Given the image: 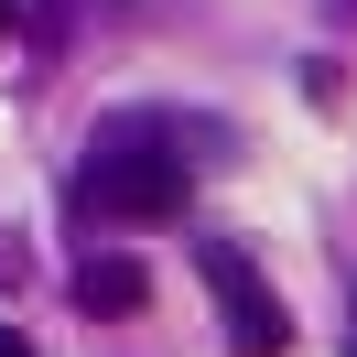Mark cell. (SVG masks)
<instances>
[{"label": "cell", "instance_id": "8992f818", "mask_svg": "<svg viewBox=\"0 0 357 357\" xmlns=\"http://www.w3.org/2000/svg\"><path fill=\"white\" fill-rule=\"evenodd\" d=\"M0 22H11V0H0Z\"/></svg>", "mask_w": 357, "mask_h": 357}, {"label": "cell", "instance_id": "6da1fadb", "mask_svg": "<svg viewBox=\"0 0 357 357\" xmlns=\"http://www.w3.org/2000/svg\"><path fill=\"white\" fill-rule=\"evenodd\" d=\"M184 195H195V174H184V152L162 130H109L87 162H76V217H119V227H174Z\"/></svg>", "mask_w": 357, "mask_h": 357}, {"label": "cell", "instance_id": "5b68a950", "mask_svg": "<svg viewBox=\"0 0 357 357\" xmlns=\"http://www.w3.org/2000/svg\"><path fill=\"white\" fill-rule=\"evenodd\" d=\"M347 335H357V292H347Z\"/></svg>", "mask_w": 357, "mask_h": 357}, {"label": "cell", "instance_id": "3957f363", "mask_svg": "<svg viewBox=\"0 0 357 357\" xmlns=\"http://www.w3.org/2000/svg\"><path fill=\"white\" fill-rule=\"evenodd\" d=\"M141 292H152V271H141V260H87V271H76V314H98V325L141 314Z\"/></svg>", "mask_w": 357, "mask_h": 357}, {"label": "cell", "instance_id": "7a4b0ae2", "mask_svg": "<svg viewBox=\"0 0 357 357\" xmlns=\"http://www.w3.org/2000/svg\"><path fill=\"white\" fill-rule=\"evenodd\" d=\"M206 292H217V314H227V347L238 357H282L292 347V314H282V292L249 271V249H206Z\"/></svg>", "mask_w": 357, "mask_h": 357}, {"label": "cell", "instance_id": "277c9868", "mask_svg": "<svg viewBox=\"0 0 357 357\" xmlns=\"http://www.w3.org/2000/svg\"><path fill=\"white\" fill-rule=\"evenodd\" d=\"M0 357H33V335H11V325H0Z\"/></svg>", "mask_w": 357, "mask_h": 357}]
</instances>
